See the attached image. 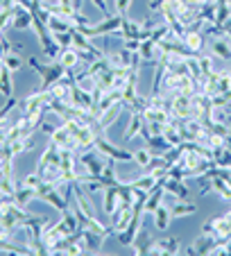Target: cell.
Returning <instances> with one entry per match:
<instances>
[{"instance_id":"6da1fadb","label":"cell","mask_w":231,"mask_h":256,"mask_svg":"<svg viewBox=\"0 0 231 256\" xmlns=\"http://www.w3.org/2000/svg\"><path fill=\"white\" fill-rule=\"evenodd\" d=\"M161 88H166V91L174 93V96H179V93H186V96H192V93H198L200 86L198 82L188 75V72H184V75H179V72H172V70H166L164 75V82H161Z\"/></svg>"},{"instance_id":"7a4b0ae2","label":"cell","mask_w":231,"mask_h":256,"mask_svg":"<svg viewBox=\"0 0 231 256\" xmlns=\"http://www.w3.org/2000/svg\"><path fill=\"white\" fill-rule=\"evenodd\" d=\"M96 150L100 152L102 156L114 159V161H118V164H120V161H122V164L134 161V152H127V150H122L120 145H114L104 134H98L96 136Z\"/></svg>"},{"instance_id":"3957f363","label":"cell","mask_w":231,"mask_h":256,"mask_svg":"<svg viewBox=\"0 0 231 256\" xmlns=\"http://www.w3.org/2000/svg\"><path fill=\"white\" fill-rule=\"evenodd\" d=\"M170 106H172V116L179 120H190L192 118V96L179 93L170 100Z\"/></svg>"},{"instance_id":"277c9868","label":"cell","mask_w":231,"mask_h":256,"mask_svg":"<svg viewBox=\"0 0 231 256\" xmlns=\"http://www.w3.org/2000/svg\"><path fill=\"white\" fill-rule=\"evenodd\" d=\"M208 48H211L213 57L222 59V62H229L231 59V36L229 34H218V36H211Z\"/></svg>"},{"instance_id":"5b68a950","label":"cell","mask_w":231,"mask_h":256,"mask_svg":"<svg viewBox=\"0 0 231 256\" xmlns=\"http://www.w3.org/2000/svg\"><path fill=\"white\" fill-rule=\"evenodd\" d=\"M140 229H143V213H134V218H132V222L127 224L125 232L116 234L118 236V242L125 247H132V242L136 240V236L140 234Z\"/></svg>"},{"instance_id":"8992f818","label":"cell","mask_w":231,"mask_h":256,"mask_svg":"<svg viewBox=\"0 0 231 256\" xmlns=\"http://www.w3.org/2000/svg\"><path fill=\"white\" fill-rule=\"evenodd\" d=\"M148 254H182V242L179 238H156L152 240Z\"/></svg>"},{"instance_id":"52a82bcc","label":"cell","mask_w":231,"mask_h":256,"mask_svg":"<svg viewBox=\"0 0 231 256\" xmlns=\"http://www.w3.org/2000/svg\"><path fill=\"white\" fill-rule=\"evenodd\" d=\"M132 218H134V208L127 206V204H120V206L111 213V227H114V232L116 234L125 232L127 224L132 222Z\"/></svg>"},{"instance_id":"ba28073f","label":"cell","mask_w":231,"mask_h":256,"mask_svg":"<svg viewBox=\"0 0 231 256\" xmlns=\"http://www.w3.org/2000/svg\"><path fill=\"white\" fill-rule=\"evenodd\" d=\"M120 25H122V16H118V14L116 16H104L98 25H93V39H96V36H106V34L118 32Z\"/></svg>"},{"instance_id":"9c48e42d","label":"cell","mask_w":231,"mask_h":256,"mask_svg":"<svg viewBox=\"0 0 231 256\" xmlns=\"http://www.w3.org/2000/svg\"><path fill=\"white\" fill-rule=\"evenodd\" d=\"M118 206H120V186H106L102 190V211L111 216Z\"/></svg>"},{"instance_id":"30bf717a","label":"cell","mask_w":231,"mask_h":256,"mask_svg":"<svg viewBox=\"0 0 231 256\" xmlns=\"http://www.w3.org/2000/svg\"><path fill=\"white\" fill-rule=\"evenodd\" d=\"M143 127H145V116H143V112H132L130 122H127L125 132H122V143H127V140H132L134 136H138L140 132H143Z\"/></svg>"},{"instance_id":"8fae6325","label":"cell","mask_w":231,"mask_h":256,"mask_svg":"<svg viewBox=\"0 0 231 256\" xmlns=\"http://www.w3.org/2000/svg\"><path fill=\"white\" fill-rule=\"evenodd\" d=\"M161 184H164L166 193H172L177 200H192V198H190V190H188V186L184 184L182 179L164 177V179H161Z\"/></svg>"},{"instance_id":"7c38bea8","label":"cell","mask_w":231,"mask_h":256,"mask_svg":"<svg viewBox=\"0 0 231 256\" xmlns=\"http://www.w3.org/2000/svg\"><path fill=\"white\" fill-rule=\"evenodd\" d=\"M32 20H34V16L28 7H20V5L14 7V20H12V28L14 30H32Z\"/></svg>"},{"instance_id":"4fadbf2b","label":"cell","mask_w":231,"mask_h":256,"mask_svg":"<svg viewBox=\"0 0 231 256\" xmlns=\"http://www.w3.org/2000/svg\"><path fill=\"white\" fill-rule=\"evenodd\" d=\"M138 54H140V59H143V62H159L161 48H159V44H156L154 39H145V41H140Z\"/></svg>"},{"instance_id":"5bb4252c","label":"cell","mask_w":231,"mask_h":256,"mask_svg":"<svg viewBox=\"0 0 231 256\" xmlns=\"http://www.w3.org/2000/svg\"><path fill=\"white\" fill-rule=\"evenodd\" d=\"M218 242V236H213V234H202L200 238H195L192 240V254H211V250L216 247Z\"/></svg>"},{"instance_id":"9a60e30c","label":"cell","mask_w":231,"mask_h":256,"mask_svg":"<svg viewBox=\"0 0 231 256\" xmlns=\"http://www.w3.org/2000/svg\"><path fill=\"white\" fill-rule=\"evenodd\" d=\"M164 195H166V188H164V184H156L152 190H150V195H148V202H145V213H154L156 208L164 204Z\"/></svg>"},{"instance_id":"2e32d148","label":"cell","mask_w":231,"mask_h":256,"mask_svg":"<svg viewBox=\"0 0 231 256\" xmlns=\"http://www.w3.org/2000/svg\"><path fill=\"white\" fill-rule=\"evenodd\" d=\"M170 211H172V218H188L198 213V204L192 202V200H179L177 204L170 206Z\"/></svg>"},{"instance_id":"e0dca14e","label":"cell","mask_w":231,"mask_h":256,"mask_svg":"<svg viewBox=\"0 0 231 256\" xmlns=\"http://www.w3.org/2000/svg\"><path fill=\"white\" fill-rule=\"evenodd\" d=\"M152 216H154V227L159 229V232H166V229L170 227V220H172V211H170L166 204H161V206L156 208Z\"/></svg>"},{"instance_id":"ac0fdd59","label":"cell","mask_w":231,"mask_h":256,"mask_svg":"<svg viewBox=\"0 0 231 256\" xmlns=\"http://www.w3.org/2000/svg\"><path fill=\"white\" fill-rule=\"evenodd\" d=\"M80 62H82V57H80V52H77L72 46L70 48H64L62 54H59V64H62L64 68H68V70H75Z\"/></svg>"},{"instance_id":"d6986e66","label":"cell","mask_w":231,"mask_h":256,"mask_svg":"<svg viewBox=\"0 0 231 256\" xmlns=\"http://www.w3.org/2000/svg\"><path fill=\"white\" fill-rule=\"evenodd\" d=\"M182 41L186 44V48L190 50V52H195V54H200L202 52V48H204V34L202 32H186Z\"/></svg>"},{"instance_id":"ffe728a7","label":"cell","mask_w":231,"mask_h":256,"mask_svg":"<svg viewBox=\"0 0 231 256\" xmlns=\"http://www.w3.org/2000/svg\"><path fill=\"white\" fill-rule=\"evenodd\" d=\"M0 96L2 98L14 96V80H12V70L7 66L0 70Z\"/></svg>"},{"instance_id":"44dd1931","label":"cell","mask_w":231,"mask_h":256,"mask_svg":"<svg viewBox=\"0 0 231 256\" xmlns=\"http://www.w3.org/2000/svg\"><path fill=\"white\" fill-rule=\"evenodd\" d=\"M36 198V190H32V188H28V186H23V184H18L16 186V193H14V202L18 204V206H28L32 200Z\"/></svg>"},{"instance_id":"7402d4cb","label":"cell","mask_w":231,"mask_h":256,"mask_svg":"<svg viewBox=\"0 0 231 256\" xmlns=\"http://www.w3.org/2000/svg\"><path fill=\"white\" fill-rule=\"evenodd\" d=\"M148 148L154 152V154H166V152L172 148V145L166 140V136H148Z\"/></svg>"},{"instance_id":"603a6c76","label":"cell","mask_w":231,"mask_h":256,"mask_svg":"<svg viewBox=\"0 0 231 256\" xmlns=\"http://www.w3.org/2000/svg\"><path fill=\"white\" fill-rule=\"evenodd\" d=\"M161 179L156 177V174H148V172H143V177H138V179H134V182H130V186H136V188H143V190H152L154 186L159 184Z\"/></svg>"},{"instance_id":"cb8c5ba5","label":"cell","mask_w":231,"mask_h":256,"mask_svg":"<svg viewBox=\"0 0 231 256\" xmlns=\"http://www.w3.org/2000/svg\"><path fill=\"white\" fill-rule=\"evenodd\" d=\"M154 159V152L150 150V148H140V150H136L134 152V161H136V166H138V168H148L150 166V161Z\"/></svg>"},{"instance_id":"d4e9b609","label":"cell","mask_w":231,"mask_h":256,"mask_svg":"<svg viewBox=\"0 0 231 256\" xmlns=\"http://www.w3.org/2000/svg\"><path fill=\"white\" fill-rule=\"evenodd\" d=\"M211 122H222V125H231V116L226 114L224 106H213V109H211Z\"/></svg>"},{"instance_id":"484cf974","label":"cell","mask_w":231,"mask_h":256,"mask_svg":"<svg viewBox=\"0 0 231 256\" xmlns=\"http://www.w3.org/2000/svg\"><path fill=\"white\" fill-rule=\"evenodd\" d=\"M200 66H202V75L204 80L211 75L216 68H213V54H200Z\"/></svg>"},{"instance_id":"4316f807","label":"cell","mask_w":231,"mask_h":256,"mask_svg":"<svg viewBox=\"0 0 231 256\" xmlns=\"http://www.w3.org/2000/svg\"><path fill=\"white\" fill-rule=\"evenodd\" d=\"M5 66L10 68L12 72H16L20 66H23V59H20V54H16V52H10V54H5Z\"/></svg>"},{"instance_id":"83f0119b","label":"cell","mask_w":231,"mask_h":256,"mask_svg":"<svg viewBox=\"0 0 231 256\" xmlns=\"http://www.w3.org/2000/svg\"><path fill=\"white\" fill-rule=\"evenodd\" d=\"M231 100V91H218L216 96L211 98V104L213 106H226Z\"/></svg>"},{"instance_id":"f1b7e54d","label":"cell","mask_w":231,"mask_h":256,"mask_svg":"<svg viewBox=\"0 0 231 256\" xmlns=\"http://www.w3.org/2000/svg\"><path fill=\"white\" fill-rule=\"evenodd\" d=\"M111 2H114L116 14H118V16H125L127 12H130V7H132V2H134V0H111Z\"/></svg>"},{"instance_id":"f546056e","label":"cell","mask_w":231,"mask_h":256,"mask_svg":"<svg viewBox=\"0 0 231 256\" xmlns=\"http://www.w3.org/2000/svg\"><path fill=\"white\" fill-rule=\"evenodd\" d=\"M122 48H127L130 52H138L140 50V39H122Z\"/></svg>"},{"instance_id":"4dcf8cb0","label":"cell","mask_w":231,"mask_h":256,"mask_svg":"<svg viewBox=\"0 0 231 256\" xmlns=\"http://www.w3.org/2000/svg\"><path fill=\"white\" fill-rule=\"evenodd\" d=\"M91 2H93V7H98V10L102 12V18H104V16H111L109 2H106V0H91Z\"/></svg>"},{"instance_id":"1f68e13d","label":"cell","mask_w":231,"mask_h":256,"mask_svg":"<svg viewBox=\"0 0 231 256\" xmlns=\"http://www.w3.org/2000/svg\"><path fill=\"white\" fill-rule=\"evenodd\" d=\"M166 5V0H148V10L152 12V14H156V12H161Z\"/></svg>"},{"instance_id":"d6a6232c","label":"cell","mask_w":231,"mask_h":256,"mask_svg":"<svg viewBox=\"0 0 231 256\" xmlns=\"http://www.w3.org/2000/svg\"><path fill=\"white\" fill-rule=\"evenodd\" d=\"M54 130H57V125H52V122H46V120L41 122V125H38V132H44V134H48V136L52 134Z\"/></svg>"},{"instance_id":"836d02e7","label":"cell","mask_w":231,"mask_h":256,"mask_svg":"<svg viewBox=\"0 0 231 256\" xmlns=\"http://www.w3.org/2000/svg\"><path fill=\"white\" fill-rule=\"evenodd\" d=\"M12 7H16V0H0V12L12 10Z\"/></svg>"},{"instance_id":"e575fe53","label":"cell","mask_w":231,"mask_h":256,"mask_svg":"<svg viewBox=\"0 0 231 256\" xmlns=\"http://www.w3.org/2000/svg\"><path fill=\"white\" fill-rule=\"evenodd\" d=\"M0 152H2V140H0Z\"/></svg>"}]
</instances>
